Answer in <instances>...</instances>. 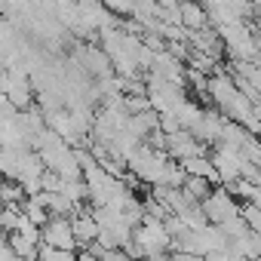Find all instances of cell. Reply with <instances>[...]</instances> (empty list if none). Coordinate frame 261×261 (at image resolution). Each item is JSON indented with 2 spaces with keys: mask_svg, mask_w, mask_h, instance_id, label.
<instances>
[{
  "mask_svg": "<svg viewBox=\"0 0 261 261\" xmlns=\"http://www.w3.org/2000/svg\"><path fill=\"white\" fill-rule=\"evenodd\" d=\"M71 227H74V237H77V246H95L98 243V221L92 215V209H80L74 218H71Z\"/></svg>",
  "mask_w": 261,
  "mask_h": 261,
  "instance_id": "2",
  "label": "cell"
},
{
  "mask_svg": "<svg viewBox=\"0 0 261 261\" xmlns=\"http://www.w3.org/2000/svg\"><path fill=\"white\" fill-rule=\"evenodd\" d=\"M255 16H258V19H261V4H258V7H255Z\"/></svg>",
  "mask_w": 261,
  "mask_h": 261,
  "instance_id": "4",
  "label": "cell"
},
{
  "mask_svg": "<svg viewBox=\"0 0 261 261\" xmlns=\"http://www.w3.org/2000/svg\"><path fill=\"white\" fill-rule=\"evenodd\" d=\"M25 203V191L19 181H7V178H0V206H19Z\"/></svg>",
  "mask_w": 261,
  "mask_h": 261,
  "instance_id": "3",
  "label": "cell"
},
{
  "mask_svg": "<svg viewBox=\"0 0 261 261\" xmlns=\"http://www.w3.org/2000/svg\"><path fill=\"white\" fill-rule=\"evenodd\" d=\"M40 243L43 249H56V252H77V237L71 227V218H49L46 227L40 230Z\"/></svg>",
  "mask_w": 261,
  "mask_h": 261,
  "instance_id": "1",
  "label": "cell"
}]
</instances>
